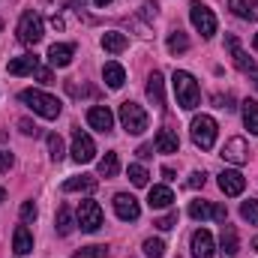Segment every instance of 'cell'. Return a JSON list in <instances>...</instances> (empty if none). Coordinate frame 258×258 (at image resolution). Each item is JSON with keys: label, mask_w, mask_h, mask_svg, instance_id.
<instances>
[{"label": "cell", "mask_w": 258, "mask_h": 258, "mask_svg": "<svg viewBox=\"0 0 258 258\" xmlns=\"http://www.w3.org/2000/svg\"><path fill=\"white\" fill-rule=\"evenodd\" d=\"M114 210H117V216H120L123 222H135V219L141 216L138 201H135L129 192H117V195H114Z\"/></svg>", "instance_id": "obj_12"}, {"label": "cell", "mask_w": 258, "mask_h": 258, "mask_svg": "<svg viewBox=\"0 0 258 258\" xmlns=\"http://www.w3.org/2000/svg\"><path fill=\"white\" fill-rule=\"evenodd\" d=\"M93 3H96V6H108L111 0H93Z\"/></svg>", "instance_id": "obj_45"}, {"label": "cell", "mask_w": 258, "mask_h": 258, "mask_svg": "<svg viewBox=\"0 0 258 258\" xmlns=\"http://www.w3.org/2000/svg\"><path fill=\"white\" fill-rule=\"evenodd\" d=\"M21 102H24L30 111H36L39 117H45V120H54V117H60V111H63V105H60L54 96L42 93V90H21Z\"/></svg>", "instance_id": "obj_2"}, {"label": "cell", "mask_w": 258, "mask_h": 258, "mask_svg": "<svg viewBox=\"0 0 258 258\" xmlns=\"http://www.w3.org/2000/svg\"><path fill=\"white\" fill-rule=\"evenodd\" d=\"M102 78H105V84H108L111 90H120V87H123V81H126V69L111 60V63L102 66Z\"/></svg>", "instance_id": "obj_22"}, {"label": "cell", "mask_w": 258, "mask_h": 258, "mask_svg": "<svg viewBox=\"0 0 258 258\" xmlns=\"http://www.w3.org/2000/svg\"><path fill=\"white\" fill-rule=\"evenodd\" d=\"M39 39H42V15L33 12V9H27V12L21 15V21H18V42L36 45Z\"/></svg>", "instance_id": "obj_5"}, {"label": "cell", "mask_w": 258, "mask_h": 258, "mask_svg": "<svg viewBox=\"0 0 258 258\" xmlns=\"http://www.w3.org/2000/svg\"><path fill=\"white\" fill-rule=\"evenodd\" d=\"M162 252H165V243L159 237H147L144 240V255L147 258H162Z\"/></svg>", "instance_id": "obj_32"}, {"label": "cell", "mask_w": 258, "mask_h": 258, "mask_svg": "<svg viewBox=\"0 0 258 258\" xmlns=\"http://www.w3.org/2000/svg\"><path fill=\"white\" fill-rule=\"evenodd\" d=\"M75 258H108V246H84L75 252Z\"/></svg>", "instance_id": "obj_35"}, {"label": "cell", "mask_w": 258, "mask_h": 258, "mask_svg": "<svg viewBox=\"0 0 258 258\" xmlns=\"http://www.w3.org/2000/svg\"><path fill=\"white\" fill-rule=\"evenodd\" d=\"M51 27H57V30H60V27H63V18H60V15H54V18H51Z\"/></svg>", "instance_id": "obj_44"}, {"label": "cell", "mask_w": 258, "mask_h": 258, "mask_svg": "<svg viewBox=\"0 0 258 258\" xmlns=\"http://www.w3.org/2000/svg\"><path fill=\"white\" fill-rule=\"evenodd\" d=\"M126 45H129L126 33H117V30H111V33H105V36H102V48H105V51H111V54H120Z\"/></svg>", "instance_id": "obj_27"}, {"label": "cell", "mask_w": 258, "mask_h": 258, "mask_svg": "<svg viewBox=\"0 0 258 258\" xmlns=\"http://www.w3.org/2000/svg\"><path fill=\"white\" fill-rule=\"evenodd\" d=\"M204 180H207V177H204V171H195L192 177H189V186H192V189H201V186H204Z\"/></svg>", "instance_id": "obj_41"}, {"label": "cell", "mask_w": 258, "mask_h": 258, "mask_svg": "<svg viewBox=\"0 0 258 258\" xmlns=\"http://www.w3.org/2000/svg\"><path fill=\"white\" fill-rule=\"evenodd\" d=\"M48 150H51V159H57V162L63 159L66 147H63V138H60L57 132H51V135H48Z\"/></svg>", "instance_id": "obj_33"}, {"label": "cell", "mask_w": 258, "mask_h": 258, "mask_svg": "<svg viewBox=\"0 0 258 258\" xmlns=\"http://www.w3.org/2000/svg\"><path fill=\"white\" fill-rule=\"evenodd\" d=\"M171 201H174V192H171L168 186H153V189L147 192V204H150L153 210H162V207H171Z\"/></svg>", "instance_id": "obj_24"}, {"label": "cell", "mask_w": 258, "mask_h": 258, "mask_svg": "<svg viewBox=\"0 0 258 258\" xmlns=\"http://www.w3.org/2000/svg\"><path fill=\"white\" fill-rule=\"evenodd\" d=\"M240 216H243L249 225H258V201L255 198H249V201L240 204Z\"/></svg>", "instance_id": "obj_31"}, {"label": "cell", "mask_w": 258, "mask_h": 258, "mask_svg": "<svg viewBox=\"0 0 258 258\" xmlns=\"http://www.w3.org/2000/svg\"><path fill=\"white\" fill-rule=\"evenodd\" d=\"M3 198H6V189H3V186H0V201H3Z\"/></svg>", "instance_id": "obj_46"}, {"label": "cell", "mask_w": 258, "mask_h": 258, "mask_svg": "<svg viewBox=\"0 0 258 258\" xmlns=\"http://www.w3.org/2000/svg\"><path fill=\"white\" fill-rule=\"evenodd\" d=\"M255 48H258V33H255Z\"/></svg>", "instance_id": "obj_48"}, {"label": "cell", "mask_w": 258, "mask_h": 258, "mask_svg": "<svg viewBox=\"0 0 258 258\" xmlns=\"http://www.w3.org/2000/svg\"><path fill=\"white\" fill-rule=\"evenodd\" d=\"M54 225H57V234H60V237H69V234H72V228L78 225V222H75V216H72V210H69L66 204L57 210V219H54Z\"/></svg>", "instance_id": "obj_26"}, {"label": "cell", "mask_w": 258, "mask_h": 258, "mask_svg": "<svg viewBox=\"0 0 258 258\" xmlns=\"http://www.w3.org/2000/svg\"><path fill=\"white\" fill-rule=\"evenodd\" d=\"M168 51H171V54H183V51H189V36L180 33V30H174V33L168 36Z\"/></svg>", "instance_id": "obj_30"}, {"label": "cell", "mask_w": 258, "mask_h": 258, "mask_svg": "<svg viewBox=\"0 0 258 258\" xmlns=\"http://www.w3.org/2000/svg\"><path fill=\"white\" fill-rule=\"evenodd\" d=\"M243 123H246V129L252 135H258V102L255 99H246L243 102Z\"/></svg>", "instance_id": "obj_29"}, {"label": "cell", "mask_w": 258, "mask_h": 258, "mask_svg": "<svg viewBox=\"0 0 258 258\" xmlns=\"http://www.w3.org/2000/svg\"><path fill=\"white\" fill-rule=\"evenodd\" d=\"M93 156H96V144H93V138H90L87 132L75 129V135H72V159H75V162H90Z\"/></svg>", "instance_id": "obj_9"}, {"label": "cell", "mask_w": 258, "mask_h": 258, "mask_svg": "<svg viewBox=\"0 0 258 258\" xmlns=\"http://www.w3.org/2000/svg\"><path fill=\"white\" fill-rule=\"evenodd\" d=\"M87 123L93 129H99V132H111L114 126V114L105 108V105H93L90 111H87Z\"/></svg>", "instance_id": "obj_15"}, {"label": "cell", "mask_w": 258, "mask_h": 258, "mask_svg": "<svg viewBox=\"0 0 258 258\" xmlns=\"http://www.w3.org/2000/svg\"><path fill=\"white\" fill-rule=\"evenodd\" d=\"M72 54H75L72 45H66V42H54V45L48 48V63L57 66V69H63V66L72 63Z\"/></svg>", "instance_id": "obj_20"}, {"label": "cell", "mask_w": 258, "mask_h": 258, "mask_svg": "<svg viewBox=\"0 0 258 258\" xmlns=\"http://www.w3.org/2000/svg\"><path fill=\"white\" fill-rule=\"evenodd\" d=\"M147 99L156 108H165V81H162V72H150V78H147Z\"/></svg>", "instance_id": "obj_17"}, {"label": "cell", "mask_w": 258, "mask_h": 258, "mask_svg": "<svg viewBox=\"0 0 258 258\" xmlns=\"http://www.w3.org/2000/svg\"><path fill=\"white\" fill-rule=\"evenodd\" d=\"M147 168H141V165H129V180H132V186H147Z\"/></svg>", "instance_id": "obj_34"}, {"label": "cell", "mask_w": 258, "mask_h": 258, "mask_svg": "<svg viewBox=\"0 0 258 258\" xmlns=\"http://www.w3.org/2000/svg\"><path fill=\"white\" fill-rule=\"evenodd\" d=\"M153 225H156L159 231H171V228L177 225V213H168V216H162V219H156Z\"/></svg>", "instance_id": "obj_36"}, {"label": "cell", "mask_w": 258, "mask_h": 258, "mask_svg": "<svg viewBox=\"0 0 258 258\" xmlns=\"http://www.w3.org/2000/svg\"><path fill=\"white\" fill-rule=\"evenodd\" d=\"M96 186H99V180L90 177V174H81V177H69V180H63V192H93Z\"/></svg>", "instance_id": "obj_23"}, {"label": "cell", "mask_w": 258, "mask_h": 258, "mask_svg": "<svg viewBox=\"0 0 258 258\" xmlns=\"http://www.w3.org/2000/svg\"><path fill=\"white\" fill-rule=\"evenodd\" d=\"M18 129H21L24 135H33V138L39 135V126H36L33 120H27V117H24V120H18Z\"/></svg>", "instance_id": "obj_38"}, {"label": "cell", "mask_w": 258, "mask_h": 258, "mask_svg": "<svg viewBox=\"0 0 258 258\" xmlns=\"http://www.w3.org/2000/svg\"><path fill=\"white\" fill-rule=\"evenodd\" d=\"M219 189L225 195H240L246 189V177L240 171H222L219 174Z\"/></svg>", "instance_id": "obj_16"}, {"label": "cell", "mask_w": 258, "mask_h": 258, "mask_svg": "<svg viewBox=\"0 0 258 258\" xmlns=\"http://www.w3.org/2000/svg\"><path fill=\"white\" fill-rule=\"evenodd\" d=\"M171 84H174V96H177V105H180V108L192 111L195 105L201 102V90H198V81H195L189 72L177 69V72H174V78H171Z\"/></svg>", "instance_id": "obj_1"}, {"label": "cell", "mask_w": 258, "mask_h": 258, "mask_svg": "<svg viewBox=\"0 0 258 258\" xmlns=\"http://www.w3.org/2000/svg\"><path fill=\"white\" fill-rule=\"evenodd\" d=\"M0 30H3V21H0Z\"/></svg>", "instance_id": "obj_49"}, {"label": "cell", "mask_w": 258, "mask_h": 258, "mask_svg": "<svg viewBox=\"0 0 258 258\" xmlns=\"http://www.w3.org/2000/svg\"><path fill=\"white\" fill-rule=\"evenodd\" d=\"M189 216L192 219H216V222H225L228 219V210L222 204H210V201H192L189 204Z\"/></svg>", "instance_id": "obj_10"}, {"label": "cell", "mask_w": 258, "mask_h": 258, "mask_svg": "<svg viewBox=\"0 0 258 258\" xmlns=\"http://www.w3.org/2000/svg\"><path fill=\"white\" fill-rule=\"evenodd\" d=\"M12 252L15 255H30L33 252V234L27 231V225H18L12 234Z\"/></svg>", "instance_id": "obj_19"}, {"label": "cell", "mask_w": 258, "mask_h": 258, "mask_svg": "<svg viewBox=\"0 0 258 258\" xmlns=\"http://www.w3.org/2000/svg\"><path fill=\"white\" fill-rule=\"evenodd\" d=\"M216 120L210 117V114H198L192 120V141L195 147H201V150H210L213 144H216Z\"/></svg>", "instance_id": "obj_3"}, {"label": "cell", "mask_w": 258, "mask_h": 258, "mask_svg": "<svg viewBox=\"0 0 258 258\" xmlns=\"http://www.w3.org/2000/svg\"><path fill=\"white\" fill-rule=\"evenodd\" d=\"M138 156H141V159H150V156H153V144H141V147H138Z\"/></svg>", "instance_id": "obj_42"}, {"label": "cell", "mask_w": 258, "mask_h": 258, "mask_svg": "<svg viewBox=\"0 0 258 258\" xmlns=\"http://www.w3.org/2000/svg\"><path fill=\"white\" fill-rule=\"evenodd\" d=\"M222 159L231 162V165L249 162V147H246V141H243V138H228L225 147H222Z\"/></svg>", "instance_id": "obj_11"}, {"label": "cell", "mask_w": 258, "mask_h": 258, "mask_svg": "<svg viewBox=\"0 0 258 258\" xmlns=\"http://www.w3.org/2000/svg\"><path fill=\"white\" fill-rule=\"evenodd\" d=\"M6 69H9V75H30V72L39 69V57H36V54H21V57L9 60Z\"/></svg>", "instance_id": "obj_18"}, {"label": "cell", "mask_w": 258, "mask_h": 258, "mask_svg": "<svg viewBox=\"0 0 258 258\" xmlns=\"http://www.w3.org/2000/svg\"><path fill=\"white\" fill-rule=\"evenodd\" d=\"M192 258H213V234L207 228L192 231Z\"/></svg>", "instance_id": "obj_14"}, {"label": "cell", "mask_w": 258, "mask_h": 258, "mask_svg": "<svg viewBox=\"0 0 258 258\" xmlns=\"http://www.w3.org/2000/svg\"><path fill=\"white\" fill-rule=\"evenodd\" d=\"M36 219V204L33 201H24L21 204V222H33Z\"/></svg>", "instance_id": "obj_37"}, {"label": "cell", "mask_w": 258, "mask_h": 258, "mask_svg": "<svg viewBox=\"0 0 258 258\" xmlns=\"http://www.w3.org/2000/svg\"><path fill=\"white\" fill-rule=\"evenodd\" d=\"M225 48L231 51V60H234V66L243 72V75H249L252 81H255V87H258V66L246 57V51L240 48V42H237V36H225Z\"/></svg>", "instance_id": "obj_8"}, {"label": "cell", "mask_w": 258, "mask_h": 258, "mask_svg": "<svg viewBox=\"0 0 258 258\" xmlns=\"http://www.w3.org/2000/svg\"><path fill=\"white\" fill-rule=\"evenodd\" d=\"M99 225H102V207L96 201H90V198L81 201V207H78V228L93 234V231H99Z\"/></svg>", "instance_id": "obj_7"}, {"label": "cell", "mask_w": 258, "mask_h": 258, "mask_svg": "<svg viewBox=\"0 0 258 258\" xmlns=\"http://www.w3.org/2000/svg\"><path fill=\"white\" fill-rule=\"evenodd\" d=\"M162 177H165V180H177V174H174V168H162Z\"/></svg>", "instance_id": "obj_43"}, {"label": "cell", "mask_w": 258, "mask_h": 258, "mask_svg": "<svg viewBox=\"0 0 258 258\" xmlns=\"http://www.w3.org/2000/svg\"><path fill=\"white\" fill-rule=\"evenodd\" d=\"M12 162H15V156H12L9 150H0V174H3V171H9V168H12Z\"/></svg>", "instance_id": "obj_39"}, {"label": "cell", "mask_w": 258, "mask_h": 258, "mask_svg": "<svg viewBox=\"0 0 258 258\" xmlns=\"http://www.w3.org/2000/svg\"><path fill=\"white\" fill-rule=\"evenodd\" d=\"M237 249H240L237 228L222 222V234H219V252H222V258H237Z\"/></svg>", "instance_id": "obj_13"}, {"label": "cell", "mask_w": 258, "mask_h": 258, "mask_svg": "<svg viewBox=\"0 0 258 258\" xmlns=\"http://www.w3.org/2000/svg\"><path fill=\"white\" fill-rule=\"evenodd\" d=\"M228 9L243 21H258V0H228Z\"/></svg>", "instance_id": "obj_21"}, {"label": "cell", "mask_w": 258, "mask_h": 258, "mask_svg": "<svg viewBox=\"0 0 258 258\" xmlns=\"http://www.w3.org/2000/svg\"><path fill=\"white\" fill-rule=\"evenodd\" d=\"M120 123L129 135H141L147 129V111L138 102H123L120 105Z\"/></svg>", "instance_id": "obj_6"}, {"label": "cell", "mask_w": 258, "mask_h": 258, "mask_svg": "<svg viewBox=\"0 0 258 258\" xmlns=\"http://www.w3.org/2000/svg\"><path fill=\"white\" fill-rule=\"evenodd\" d=\"M36 78H39L42 84H51V81H54V75H51V69H45V66H39V69H36Z\"/></svg>", "instance_id": "obj_40"}, {"label": "cell", "mask_w": 258, "mask_h": 258, "mask_svg": "<svg viewBox=\"0 0 258 258\" xmlns=\"http://www.w3.org/2000/svg\"><path fill=\"white\" fill-rule=\"evenodd\" d=\"M117 171H120V159H117L114 150H108V153L99 159V174H102V177H117Z\"/></svg>", "instance_id": "obj_28"}, {"label": "cell", "mask_w": 258, "mask_h": 258, "mask_svg": "<svg viewBox=\"0 0 258 258\" xmlns=\"http://www.w3.org/2000/svg\"><path fill=\"white\" fill-rule=\"evenodd\" d=\"M177 147H180V138L171 129H159L156 132V150L159 153H177Z\"/></svg>", "instance_id": "obj_25"}, {"label": "cell", "mask_w": 258, "mask_h": 258, "mask_svg": "<svg viewBox=\"0 0 258 258\" xmlns=\"http://www.w3.org/2000/svg\"><path fill=\"white\" fill-rule=\"evenodd\" d=\"M252 249H255V252H258V237H255V240H252Z\"/></svg>", "instance_id": "obj_47"}, {"label": "cell", "mask_w": 258, "mask_h": 258, "mask_svg": "<svg viewBox=\"0 0 258 258\" xmlns=\"http://www.w3.org/2000/svg\"><path fill=\"white\" fill-rule=\"evenodd\" d=\"M189 21H192V27L204 36V39H210V36L216 33V15H213V9H207L201 0H192V6H189Z\"/></svg>", "instance_id": "obj_4"}]
</instances>
